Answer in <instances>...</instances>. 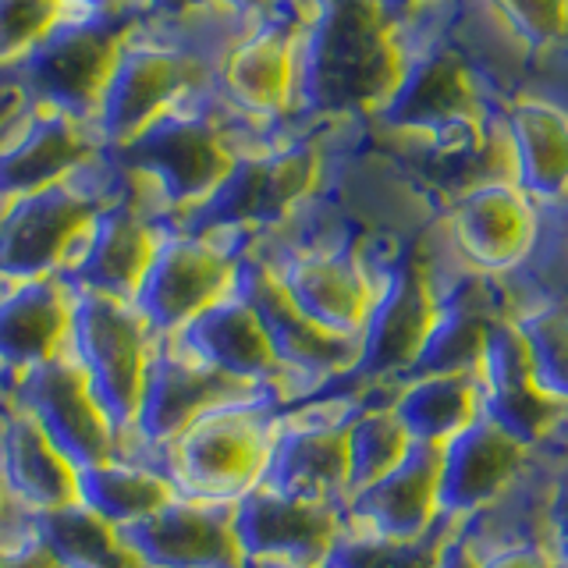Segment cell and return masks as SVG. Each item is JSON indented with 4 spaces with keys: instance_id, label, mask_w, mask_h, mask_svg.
<instances>
[{
    "instance_id": "1",
    "label": "cell",
    "mask_w": 568,
    "mask_h": 568,
    "mask_svg": "<svg viewBox=\"0 0 568 568\" xmlns=\"http://www.w3.org/2000/svg\"><path fill=\"white\" fill-rule=\"evenodd\" d=\"M398 22L377 0H316V14L295 43L288 121L327 129L373 118L405 64Z\"/></svg>"
},
{
    "instance_id": "2",
    "label": "cell",
    "mask_w": 568,
    "mask_h": 568,
    "mask_svg": "<svg viewBox=\"0 0 568 568\" xmlns=\"http://www.w3.org/2000/svg\"><path fill=\"white\" fill-rule=\"evenodd\" d=\"M206 82L178 93L139 135L111 150L135 200L164 224L200 206L235 164L206 106Z\"/></svg>"
},
{
    "instance_id": "3",
    "label": "cell",
    "mask_w": 568,
    "mask_h": 568,
    "mask_svg": "<svg viewBox=\"0 0 568 568\" xmlns=\"http://www.w3.org/2000/svg\"><path fill=\"white\" fill-rule=\"evenodd\" d=\"M277 402L266 395L235 398L192 419L164 444V469L182 497L235 508L266 484L277 440Z\"/></svg>"
},
{
    "instance_id": "4",
    "label": "cell",
    "mask_w": 568,
    "mask_h": 568,
    "mask_svg": "<svg viewBox=\"0 0 568 568\" xmlns=\"http://www.w3.org/2000/svg\"><path fill=\"white\" fill-rule=\"evenodd\" d=\"M124 189L111 150H93L82 164L40 192L0 210V281L61 274L89 217Z\"/></svg>"
},
{
    "instance_id": "5",
    "label": "cell",
    "mask_w": 568,
    "mask_h": 568,
    "mask_svg": "<svg viewBox=\"0 0 568 568\" xmlns=\"http://www.w3.org/2000/svg\"><path fill=\"white\" fill-rule=\"evenodd\" d=\"M132 22L135 14L64 8L58 22L29 50L0 64V93L58 106V111L89 121Z\"/></svg>"
},
{
    "instance_id": "6",
    "label": "cell",
    "mask_w": 568,
    "mask_h": 568,
    "mask_svg": "<svg viewBox=\"0 0 568 568\" xmlns=\"http://www.w3.org/2000/svg\"><path fill=\"white\" fill-rule=\"evenodd\" d=\"M437 302L440 281L423 248L405 245L395 256H387L377 298H373L366 324L355 337L359 355H355L348 384L359 390H387L413 377L423 342L434 327Z\"/></svg>"
},
{
    "instance_id": "7",
    "label": "cell",
    "mask_w": 568,
    "mask_h": 568,
    "mask_svg": "<svg viewBox=\"0 0 568 568\" xmlns=\"http://www.w3.org/2000/svg\"><path fill=\"white\" fill-rule=\"evenodd\" d=\"M274 271L292 306L331 334L359 337L381 288L384 260H373L359 239H337L288 248H245Z\"/></svg>"
},
{
    "instance_id": "8",
    "label": "cell",
    "mask_w": 568,
    "mask_h": 568,
    "mask_svg": "<svg viewBox=\"0 0 568 568\" xmlns=\"http://www.w3.org/2000/svg\"><path fill=\"white\" fill-rule=\"evenodd\" d=\"M153 348L156 334L129 298L75 292L68 352L121 426V437L135 426Z\"/></svg>"
},
{
    "instance_id": "9",
    "label": "cell",
    "mask_w": 568,
    "mask_h": 568,
    "mask_svg": "<svg viewBox=\"0 0 568 568\" xmlns=\"http://www.w3.org/2000/svg\"><path fill=\"white\" fill-rule=\"evenodd\" d=\"M366 390L337 384L277 408V440L266 484L320 501H348L345 430Z\"/></svg>"
},
{
    "instance_id": "10",
    "label": "cell",
    "mask_w": 568,
    "mask_h": 568,
    "mask_svg": "<svg viewBox=\"0 0 568 568\" xmlns=\"http://www.w3.org/2000/svg\"><path fill=\"white\" fill-rule=\"evenodd\" d=\"M210 75L195 68L171 40H164L146 18H135L118 47V58L106 71L97 111L89 118L103 150L124 146L164 106L185 89L206 82Z\"/></svg>"
},
{
    "instance_id": "11",
    "label": "cell",
    "mask_w": 568,
    "mask_h": 568,
    "mask_svg": "<svg viewBox=\"0 0 568 568\" xmlns=\"http://www.w3.org/2000/svg\"><path fill=\"white\" fill-rule=\"evenodd\" d=\"M242 256L245 253L221 239L182 224H164L132 306L156 337L182 334L206 306L235 288Z\"/></svg>"
},
{
    "instance_id": "12",
    "label": "cell",
    "mask_w": 568,
    "mask_h": 568,
    "mask_svg": "<svg viewBox=\"0 0 568 568\" xmlns=\"http://www.w3.org/2000/svg\"><path fill=\"white\" fill-rule=\"evenodd\" d=\"M369 121L405 139L437 135L469 121H487L484 82H479L473 61L448 36H430V40L419 36L408 43L395 89Z\"/></svg>"
},
{
    "instance_id": "13",
    "label": "cell",
    "mask_w": 568,
    "mask_h": 568,
    "mask_svg": "<svg viewBox=\"0 0 568 568\" xmlns=\"http://www.w3.org/2000/svg\"><path fill=\"white\" fill-rule=\"evenodd\" d=\"M239 288L253 298V306L260 310L266 324V334H271L277 363L284 369V384H288V405L306 395H316V390L352 381L359 342L331 334L320 324H313L310 316H302L263 260L248 253L242 256Z\"/></svg>"
},
{
    "instance_id": "14",
    "label": "cell",
    "mask_w": 568,
    "mask_h": 568,
    "mask_svg": "<svg viewBox=\"0 0 568 568\" xmlns=\"http://www.w3.org/2000/svg\"><path fill=\"white\" fill-rule=\"evenodd\" d=\"M235 529L248 568L324 565L345 537L348 511L337 501L263 484L235 505Z\"/></svg>"
},
{
    "instance_id": "15",
    "label": "cell",
    "mask_w": 568,
    "mask_h": 568,
    "mask_svg": "<svg viewBox=\"0 0 568 568\" xmlns=\"http://www.w3.org/2000/svg\"><path fill=\"white\" fill-rule=\"evenodd\" d=\"M160 235H164V221L153 217L135 200L129 178H124V189L111 203H103L79 231L58 277H64L75 292H97L132 302L156 253Z\"/></svg>"
},
{
    "instance_id": "16",
    "label": "cell",
    "mask_w": 568,
    "mask_h": 568,
    "mask_svg": "<svg viewBox=\"0 0 568 568\" xmlns=\"http://www.w3.org/2000/svg\"><path fill=\"white\" fill-rule=\"evenodd\" d=\"M93 150L103 146L89 121L47 103L8 100L0 106V210L61 182Z\"/></svg>"
},
{
    "instance_id": "17",
    "label": "cell",
    "mask_w": 568,
    "mask_h": 568,
    "mask_svg": "<svg viewBox=\"0 0 568 568\" xmlns=\"http://www.w3.org/2000/svg\"><path fill=\"white\" fill-rule=\"evenodd\" d=\"M260 390L227 381L224 373L206 366L182 337H156L146 387H142L139 416L132 434L150 452H164V444L178 437L192 419H200L210 408L235 398H253ZM271 398V395H266Z\"/></svg>"
},
{
    "instance_id": "18",
    "label": "cell",
    "mask_w": 568,
    "mask_h": 568,
    "mask_svg": "<svg viewBox=\"0 0 568 568\" xmlns=\"http://www.w3.org/2000/svg\"><path fill=\"white\" fill-rule=\"evenodd\" d=\"M11 387L14 398L40 419L43 430L58 440V448L79 469L118 452L121 426L106 413V405L85 381L79 363L71 359V352L29 369Z\"/></svg>"
},
{
    "instance_id": "19",
    "label": "cell",
    "mask_w": 568,
    "mask_h": 568,
    "mask_svg": "<svg viewBox=\"0 0 568 568\" xmlns=\"http://www.w3.org/2000/svg\"><path fill=\"white\" fill-rule=\"evenodd\" d=\"M448 235L473 274H508L537 245V203L505 178L455 192L448 206Z\"/></svg>"
},
{
    "instance_id": "20",
    "label": "cell",
    "mask_w": 568,
    "mask_h": 568,
    "mask_svg": "<svg viewBox=\"0 0 568 568\" xmlns=\"http://www.w3.org/2000/svg\"><path fill=\"white\" fill-rule=\"evenodd\" d=\"M139 568H248L235 508L178 494L146 523L121 529Z\"/></svg>"
},
{
    "instance_id": "21",
    "label": "cell",
    "mask_w": 568,
    "mask_h": 568,
    "mask_svg": "<svg viewBox=\"0 0 568 568\" xmlns=\"http://www.w3.org/2000/svg\"><path fill=\"white\" fill-rule=\"evenodd\" d=\"M174 337H182L206 366L224 373L227 381L271 395L277 405H288V384H284L274 342L253 298L239 288V281Z\"/></svg>"
},
{
    "instance_id": "22",
    "label": "cell",
    "mask_w": 568,
    "mask_h": 568,
    "mask_svg": "<svg viewBox=\"0 0 568 568\" xmlns=\"http://www.w3.org/2000/svg\"><path fill=\"white\" fill-rule=\"evenodd\" d=\"M529 444L479 413L466 430L440 444V515L462 526L494 508L523 476Z\"/></svg>"
},
{
    "instance_id": "23",
    "label": "cell",
    "mask_w": 568,
    "mask_h": 568,
    "mask_svg": "<svg viewBox=\"0 0 568 568\" xmlns=\"http://www.w3.org/2000/svg\"><path fill=\"white\" fill-rule=\"evenodd\" d=\"M476 381L484 416H490L501 430L519 437L529 448L544 444L568 416V408L540 384L511 316H505L490 334V345L476 366Z\"/></svg>"
},
{
    "instance_id": "24",
    "label": "cell",
    "mask_w": 568,
    "mask_h": 568,
    "mask_svg": "<svg viewBox=\"0 0 568 568\" xmlns=\"http://www.w3.org/2000/svg\"><path fill=\"white\" fill-rule=\"evenodd\" d=\"M75 288L58 277L0 281V377L14 384L29 369L68 352Z\"/></svg>"
},
{
    "instance_id": "25",
    "label": "cell",
    "mask_w": 568,
    "mask_h": 568,
    "mask_svg": "<svg viewBox=\"0 0 568 568\" xmlns=\"http://www.w3.org/2000/svg\"><path fill=\"white\" fill-rule=\"evenodd\" d=\"M348 526L377 532V537L416 540L444 526L440 515V448L413 444L395 469L377 484L348 494Z\"/></svg>"
},
{
    "instance_id": "26",
    "label": "cell",
    "mask_w": 568,
    "mask_h": 568,
    "mask_svg": "<svg viewBox=\"0 0 568 568\" xmlns=\"http://www.w3.org/2000/svg\"><path fill=\"white\" fill-rule=\"evenodd\" d=\"M0 476L32 519L79 501V466L18 398L0 423Z\"/></svg>"
},
{
    "instance_id": "27",
    "label": "cell",
    "mask_w": 568,
    "mask_h": 568,
    "mask_svg": "<svg viewBox=\"0 0 568 568\" xmlns=\"http://www.w3.org/2000/svg\"><path fill=\"white\" fill-rule=\"evenodd\" d=\"M302 29L284 18L263 11L256 29L227 53L213 85L221 93L263 118H288L295 85V43Z\"/></svg>"
},
{
    "instance_id": "28",
    "label": "cell",
    "mask_w": 568,
    "mask_h": 568,
    "mask_svg": "<svg viewBox=\"0 0 568 568\" xmlns=\"http://www.w3.org/2000/svg\"><path fill=\"white\" fill-rule=\"evenodd\" d=\"M178 497L164 458L135 440H121L114 455L79 469V501L114 529L146 523Z\"/></svg>"
},
{
    "instance_id": "29",
    "label": "cell",
    "mask_w": 568,
    "mask_h": 568,
    "mask_svg": "<svg viewBox=\"0 0 568 568\" xmlns=\"http://www.w3.org/2000/svg\"><path fill=\"white\" fill-rule=\"evenodd\" d=\"M501 320L505 316L484 274H473L452 288L440 284L434 327L426 334L413 373H476Z\"/></svg>"
},
{
    "instance_id": "30",
    "label": "cell",
    "mask_w": 568,
    "mask_h": 568,
    "mask_svg": "<svg viewBox=\"0 0 568 568\" xmlns=\"http://www.w3.org/2000/svg\"><path fill=\"white\" fill-rule=\"evenodd\" d=\"M515 160V185L532 203H561L568 195V114L558 103L523 97L505 114Z\"/></svg>"
},
{
    "instance_id": "31",
    "label": "cell",
    "mask_w": 568,
    "mask_h": 568,
    "mask_svg": "<svg viewBox=\"0 0 568 568\" xmlns=\"http://www.w3.org/2000/svg\"><path fill=\"white\" fill-rule=\"evenodd\" d=\"M387 402L416 444L440 448L484 413L476 373H413L387 387Z\"/></svg>"
},
{
    "instance_id": "32",
    "label": "cell",
    "mask_w": 568,
    "mask_h": 568,
    "mask_svg": "<svg viewBox=\"0 0 568 568\" xmlns=\"http://www.w3.org/2000/svg\"><path fill=\"white\" fill-rule=\"evenodd\" d=\"M348 444V494L377 484L413 452V437L387 402V390H366L345 430Z\"/></svg>"
},
{
    "instance_id": "33",
    "label": "cell",
    "mask_w": 568,
    "mask_h": 568,
    "mask_svg": "<svg viewBox=\"0 0 568 568\" xmlns=\"http://www.w3.org/2000/svg\"><path fill=\"white\" fill-rule=\"evenodd\" d=\"M36 529L61 568H139L121 529L103 523L82 501L40 515Z\"/></svg>"
},
{
    "instance_id": "34",
    "label": "cell",
    "mask_w": 568,
    "mask_h": 568,
    "mask_svg": "<svg viewBox=\"0 0 568 568\" xmlns=\"http://www.w3.org/2000/svg\"><path fill=\"white\" fill-rule=\"evenodd\" d=\"M455 529L458 526L444 523L434 532H426V537L395 540V537H377V532L359 526H348L327 565L331 568H440L444 547H448Z\"/></svg>"
},
{
    "instance_id": "35",
    "label": "cell",
    "mask_w": 568,
    "mask_h": 568,
    "mask_svg": "<svg viewBox=\"0 0 568 568\" xmlns=\"http://www.w3.org/2000/svg\"><path fill=\"white\" fill-rule=\"evenodd\" d=\"M540 384L568 408V302H537L511 316Z\"/></svg>"
},
{
    "instance_id": "36",
    "label": "cell",
    "mask_w": 568,
    "mask_h": 568,
    "mask_svg": "<svg viewBox=\"0 0 568 568\" xmlns=\"http://www.w3.org/2000/svg\"><path fill=\"white\" fill-rule=\"evenodd\" d=\"M505 26L529 50H550L568 36V0H494Z\"/></svg>"
},
{
    "instance_id": "37",
    "label": "cell",
    "mask_w": 568,
    "mask_h": 568,
    "mask_svg": "<svg viewBox=\"0 0 568 568\" xmlns=\"http://www.w3.org/2000/svg\"><path fill=\"white\" fill-rule=\"evenodd\" d=\"M64 11L61 0H0V64L14 61Z\"/></svg>"
},
{
    "instance_id": "38",
    "label": "cell",
    "mask_w": 568,
    "mask_h": 568,
    "mask_svg": "<svg viewBox=\"0 0 568 568\" xmlns=\"http://www.w3.org/2000/svg\"><path fill=\"white\" fill-rule=\"evenodd\" d=\"M0 568H61L50 555L40 529L18 532V537H0Z\"/></svg>"
},
{
    "instance_id": "39",
    "label": "cell",
    "mask_w": 568,
    "mask_h": 568,
    "mask_svg": "<svg viewBox=\"0 0 568 568\" xmlns=\"http://www.w3.org/2000/svg\"><path fill=\"white\" fill-rule=\"evenodd\" d=\"M476 568H561V565L540 544H505V547L479 550Z\"/></svg>"
},
{
    "instance_id": "40",
    "label": "cell",
    "mask_w": 568,
    "mask_h": 568,
    "mask_svg": "<svg viewBox=\"0 0 568 568\" xmlns=\"http://www.w3.org/2000/svg\"><path fill=\"white\" fill-rule=\"evenodd\" d=\"M547 523H550V537H555V550L550 555L558 558L561 568H568V466L561 469L555 490H550Z\"/></svg>"
},
{
    "instance_id": "41",
    "label": "cell",
    "mask_w": 568,
    "mask_h": 568,
    "mask_svg": "<svg viewBox=\"0 0 568 568\" xmlns=\"http://www.w3.org/2000/svg\"><path fill=\"white\" fill-rule=\"evenodd\" d=\"M32 526H36V519L14 505L4 476H0V537H18V532H29Z\"/></svg>"
},
{
    "instance_id": "42",
    "label": "cell",
    "mask_w": 568,
    "mask_h": 568,
    "mask_svg": "<svg viewBox=\"0 0 568 568\" xmlns=\"http://www.w3.org/2000/svg\"><path fill=\"white\" fill-rule=\"evenodd\" d=\"M476 565H479V547L462 529H455L448 547H444L440 568H476Z\"/></svg>"
},
{
    "instance_id": "43",
    "label": "cell",
    "mask_w": 568,
    "mask_h": 568,
    "mask_svg": "<svg viewBox=\"0 0 568 568\" xmlns=\"http://www.w3.org/2000/svg\"><path fill=\"white\" fill-rule=\"evenodd\" d=\"M377 4L395 18V22H405V18L430 14L434 8H444L448 0H377Z\"/></svg>"
},
{
    "instance_id": "44",
    "label": "cell",
    "mask_w": 568,
    "mask_h": 568,
    "mask_svg": "<svg viewBox=\"0 0 568 568\" xmlns=\"http://www.w3.org/2000/svg\"><path fill=\"white\" fill-rule=\"evenodd\" d=\"M61 4L79 11H100V14H135L132 0H61Z\"/></svg>"
},
{
    "instance_id": "45",
    "label": "cell",
    "mask_w": 568,
    "mask_h": 568,
    "mask_svg": "<svg viewBox=\"0 0 568 568\" xmlns=\"http://www.w3.org/2000/svg\"><path fill=\"white\" fill-rule=\"evenodd\" d=\"M189 4H195V0H132L135 14H156V18L178 14V11H185Z\"/></svg>"
},
{
    "instance_id": "46",
    "label": "cell",
    "mask_w": 568,
    "mask_h": 568,
    "mask_svg": "<svg viewBox=\"0 0 568 568\" xmlns=\"http://www.w3.org/2000/svg\"><path fill=\"white\" fill-rule=\"evenodd\" d=\"M210 4L235 8V11H263V8H266V0H210Z\"/></svg>"
},
{
    "instance_id": "47",
    "label": "cell",
    "mask_w": 568,
    "mask_h": 568,
    "mask_svg": "<svg viewBox=\"0 0 568 568\" xmlns=\"http://www.w3.org/2000/svg\"><path fill=\"white\" fill-rule=\"evenodd\" d=\"M292 568H331V565L324 561V565H292Z\"/></svg>"
}]
</instances>
